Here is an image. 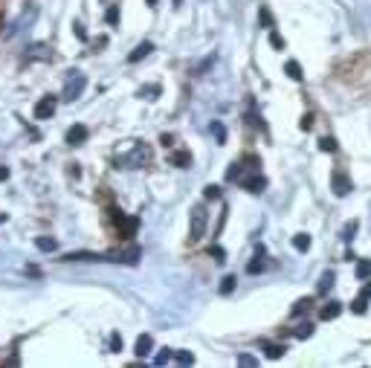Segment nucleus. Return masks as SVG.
<instances>
[{
    "label": "nucleus",
    "instance_id": "1",
    "mask_svg": "<svg viewBox=\"0 0 371 368\" xmlns=\"http://www.w3.org/2000/svg\"><path fill=\"white\" fill-rule=\"evenodd\" d=\"M206 223H209L206 206H203V203L191 206V212H188V241H191V244H197L203 235H206Z\"/></svg>",
    "mask_w": 371,
    "mask_h": 368
},
{
    "label": "nucleus",
    "instance_id": "2",
    "mask_svg": "<svg viewBox=\"0 0 371 368\" xmlns=\"http://www.w3.org/2000/svg\"><path fill=\"white\" fill-rule=\"evenodd\" d=\"M87 87V76L82 73V70H70L67 82H64V93H61V99L64 101H76L82 93H85Z\"/></svg>",
    "mask_w": 371,
    "mask_h": 368
},
{
    "label": "nucleus",
    "instance_id": "3",
    "mask_svg": "<svg viewBox=\"0 0 371 368\" xmlns=\"http://www.w3.org/2000/svg\"><path fill=\"white\" fill-rule=\"evenodd\" d=\"M55 107H58V99L55 96H44V99H38V104H35V119H50L52 113H55Z\"/></svg>",
    "mask_w": 371,
    "mask_h": 368
},
{
    "label": "nucleus",
    "instance_id": "4",
    "mask_svg": "<svg viewBox=\"0 0 371 368\" xmlns=\"http://www.w3.org/2000/svg\"><path fill=\"white\" fill-rule=\"evenodd\" d=\"M331 185H334V194H337V197H345V194L351 191V177H348V174H342V171H334Z\"/></svg>",
    "mask_w": 371,
    "mask_h": 368
},
{
    "label": "nucleus",
    "instance_id": "5",
    "mask_svg": "<svg viewBox=\"0 0 371 368\" xmlns=\"http://www.w3.org/2000/svg\"><path fill=\"white\" fill-rule=\"evenodd\" d=\"M87 136H90V131L85 125H73L67 131V145H82V142H87Z\"/></svg>",
    "mask_w": 371,
    "mask_h": 368
},
{
    "label": "nucleus",
    "instance_id": "6",
    "mask_svg": "<svg viewBox=\"0 0 371 368\" xmlns=\"http://www.w3.org/2000/svg\"><path fill=\"white\" fill-rule=\"evenodd\" d=\"M139 255H142V250L139 247H131V250H125V252H113V255H107L110 261H125V264H136L139 261Z\"/></svg>",
    "mask_w": 371,
    "mask_h": 368
},
{
    "label": "nucleus",
    "instance_id": "7",
    "mask_svg": "<svg viewBox=\"0 0 371 368\" xmlns=\"http://www.w3.org/2000/svg\"><path fill=\"white\" fill-rule=\"evenodd\" d=\"M241 185H244L247 191L258 194V191H264V188H267V180H264L261 174H253V177H244V180H241Z\"/></svg>",
    "mask_w": 371,
    "mask_h": 368
},
{
    "label": "nucleus",
    "instance_id": "8",
    "mask_svg": "<svg viewBox=\"0 0 371 368\" xmlns=\"http://www.w3.org/2000/svg\"><path fill=\"white\" fill-rule=\"evenodd\" d=\"M151 52H154V44H151V41H142V44H139V47H136V50L131 52V55H128V61H131V64H136V61L148 58Z\"/></svg>",
    "mask_w": 371,
    "mask_h": 368
},
{
    "label": "nucleus",
    "instance_id": "9",
    "mask_svg": "<svg viewBox=\"0 0 371 368\" xmlns=\"http://www.w3.org/2000/svg\"><path fill=\"white\" fill-rule=\"evenodd\" d=\"M264 354H267V360H281L287 354V345L284 342H264Z\"/></svg>",
    "mask_w": 371,
    "mask_h": 368
},
{
    "label": "nucleus",
    "instance_id": "10",
    "mask_svg": "<svg viewBox=\"0 0 371 368\" xmlns=\"http://www.w3.org/2000/svg\"><path fill=\"white\" fill-rule=\"evenodd\" d=\"M151 348H154V339L148 334H142L136 339V357H139V360H145V357L151 354Z\"/></svg>",
    "mask_w": 371,
    "mask_h": 368
},
{
    "label": "nucleus",
    "instance_id": "11",
    "mask_svg": "<svg viewBox=\"0 0 371 368\" xmlns=\"http://www.w3.org/2000/svg\"><path fill=\"white\" fill-rule=\"evenodd\" d=\"M339 313H342V301H328L325 307L319 310V316L325 319V322H331V319H337Z\"/></svg>",
    "mask_w": 371,
    "mask_h": 368
},
{
    "label": "nucleus",
    "instance_id": "12",
    "mask_svg": "<svg viewBox=\"0 0 371 368\" xmlns=\"http://www.w3.org/2000/svg\"><path fill=\"white\" fill-rule=\"evenodd\" d=\"M116 223H122V235H125V238H131V235L136 232V226H139L136 218H122V215H116Z\"/></svg>",
    "mask_w": 371,
    "mask_h": 368
},
{
    "label": "nucleus",
    "instance_id": "13",
    "mask_svg": "<svg viewBox=\"0 0 371 368\" xmlns=\"http://www.w3.org/2000/svg\"><path fill=\"white\" fill-rule=\"evenodd\" d=\"M171 166L188 168L191 166V154H188V151H174V154H171Z\"/></svg>",
    "mask_w": 371,
    "mask_h": 368
},
{
    "label": "nucleus",
    "instance_id": "14",
    "mask_svg": "<svg viewBox=\"0 0 371 368\" xmlns=\"http://www.w3.org/2000/svg\"><path fill=\"white\" fill-rule=\"evenodd\" d=\"M35 247L41 252H55L58 250V241L55 238H35Z\"/></svg>",
    "mask_w": 371,
    "mask_h": 368
},
{
    "label": "nucleus",
    "instance_id": "15",
    "mask_svg": "<svg viewBox=\"0 0 371 368\" xmlns=\"http://www.w3.org/2000/svg\"><path fill=\"white\" fill-rule=\"evenodd\" d=\"M284 73L293 79V82H302V79H304V73H302V67H299V61H287Z\"/></svg>",
    "mask_w": 371,
    "mask_h": 368
},
{
    "label": "nucleus",
    "instance_id": "16",
    "mask_svg": "<svg viewBox=\"0 0 371 368\" xmlns=\"http://www.w3.org/2000/svg\"><path fill=\"white\" fill-rule=\"evenodd\" d=\"M357 229H360V220H348L345 226H342V241H354V235H357Z\"/></svg>",
    "mask_w": 371,
    "mask_h": 368
},
{
    "label": "nucleus",
    "instance_id": "17",
    "mask_svg": "<svg viewBox=\"0 0 371 368\" xmlns=\"http://www.w3.org/2000/svg\"><path fill=\"white\" fill-rule=\"evenodd\" d=\"M357 278H360V281H366V278H371V261H369V258L357 261Z\"/></svg>",
    "mask_w": 371,
    "mask_h": 368
},
{
    "label": "nucleus",
    "instance_id": "18",
    "mask_svg": "<svg viewBox=\"0 0 371 368\" xmlns=\"http://www.w3.org/2000/svg\"><path fill=\"white\" fill-rule=\"evenodd\" d=\"M101 255H96V252H70L64 261H99Z\"/></svg>",
    "mask_w": 371,
    "mask_h": 368
},
{
    "label": "nucleus",
    "instance_id": "19",
    "mask_svg": "<svg viewBox=\"0 0 371 368\" xmlns=\"http://www.w3.org/2000/svg\"><path fill=\"white\" fill-rule=\"evenodd\" d=\"M157 96H160V84H148V87H139V99L154 101Z\"/></svg>",
    "mask_w": 371,
    "mask_h": 368
},
{
    "label": "nucleus",
    "instance_id": "20",
    "mask_svg": "<svg viewBox=\"0 0 371 368\" xmlns=\"http://www.w3.org/2000/svg\"><path fill=\"white\" fill-rule=\"evenodd\" d=\"M235 284H238L235 276H223V281H220V296H229V293L235 290Z\"/></svg>",
    "mask_w": 371,
    "mask_h": 368
},
{
    "label": "nucleus",
    "instance_id": "21",
    "mask_svg": "<svg viewBox=\"0 0 371 368\" xmlns=\"http://www.w3.org/2000/svg\"><path fill=\"white\" fill-rule=\"evenodd\" d=\"M119 17H122V12H119V3H113V6H110V9L104 12V20H107L110 26H116V23H119Z\"/></svg>",
    "mask_w": 371,
    "mask_h": 368
},
{
    "label": "nucleus",
    "instance_id": "22",
    "mask_svg": "<svg viewBox=\"0 0 371 368\" xmlns=\"http://www.w3.org/2000/svg\"><path fill=\"white\" fill-rule=\"evenodd\" d=\"M293 247L299 252H307L310 250V235H296V238H293Z\"/></svg>",
    "mask_w": 371,
    "mask_h": 368
},
{
    "label": "nucleus",
    "instance_id": "23",
    "mask_svg": "<svg viewBox=\"0 0 371 368\" xmlns=\"http://www.w3.org/2000/svg\"><path fill=\"white\" fill-rule=\"evenodd\" d=\"M319 151L334 154V151H337V139H334V136H322V139H319Z\"/></svg>",
    "mask_w": 371,
    "mask_h": 368
},
{
    "label": "nucleus",
    "instance_id": "24",
    "mask_svg": "<svg viewBox=\"0 0 371 368\" xmlns=\"http://www.w3.org/2000/svg\"><path fill=\"white\" fill-rule=\"evenodd\" d=\"M351 310H354L357 316H363V313L369 310V299H363V296H357V299L351 301Z\"/></svg>",
    "mask_w": 371,
    "mask_h": 368
},
{
    "label": "nucleus",
    "instance_id": "25",
    "mask_svg": "<svg viewBox=\"0 0 371 368\" xmlns=\"http://www.w3.org/2000/svg\"><path fill=\"white\" fill-rule=\"evenodd\" d=\"M171 357H174L180 366H194V354L191 351H177V354H171Z\"/></svg>",
    "mask_w": 371,
    "mask_h": 368
},
{
    "label": "nucleus",
    "instance_id": "26",
    "mask_svg": "<svg viewBox=\"0 0 371 368\" xmlns=\"http://www.w3.org/2000/svg\"><path fill=\"white\" fill-rule=\"evenodd\" d=\"M293 336H296V339H307V336H313V325H310V322L299 325V328L293 331Z\"/></svg>",
    "mask_w": 371,
    "mask_h": 368
},
{
    "label": "nucleus",
    "instance_id": "27",
    "mask_svg": "<svg viewBox=\"0 0 371 368\" xmlns=\"http://www.w3.org/2000/svg\"><path fill=\"white\" fill-rule=\"evenodd\" d=\"M331 287H334V273H325L319 278V293H328Z\"/></svg>",
    "mask_w": 371,
    "mask_h": 368
},
{
    "label": "nucleus",
    "instance_id": "28",
    "mask_svg": "<svg viewBox=\"0 0 371 368\" xmlns=\"http://www.w3.org/2000/svg\"><path fill=\"white\" fill-rule=\"evenodd\" d=\"M203 197H206V200H220V185H206V188H203Z\"/></svg>",
    "mask_w": 371,
    "mask_h": 368
},
{
    "label": "nucleus",
    "instance_id": "29",
    "mask_svg": "<svg viewBox=\"0 0 371 368\" xmlns=\"http://www.w3.org/2000/svg\"><path fill=\"white\" fill-rule=\"evenodd\" d=\"M307 307H310V299H299L296 304H293V310H290V313H293V316H302Z\"/></svg>",
    "mask_w": 371,
    "mask_h": 368
},
{
    "label": "nucleus",
    "instance_id": "30",
    "mask_svg": "<svg viewBox=\"0 0 371 368\" xmlns=\"http://www.w3.org/2000/svg\"><path fill=\"white\" fill-rule=\"evenodd\" d=\"M238 366H258V360H255L253 354H238Z\"/></svg>",
    "mask_w": 371,
    "mask_h": 368
},
{
    "label": "nucleus",
    "instance_id": "31",
    "mask_svg": "<svg viewBox=\"0 0 371 368\" xmlns=\"http://www.w3.org/2000/svg\"><path fill=\"white\" fill-rule=\"evenodd\" d=\"M212 131H215V136H218V145H223V142H226V131H223V125H220V122H212Z\"/></svg>",
    "mask_w": 371,
    "mask_h": 368
},
{
    "label": "nucleus",
    "instance_id": "32",
    "mask_svg": "<svg viewBox=\"0 0 371 368\" xmlns=\"http://www.w3.org/2000/svg\"><path fill=\"white\" fill-rule=\"evenodd\" d=\"M169 360H171V351H169V348H163V351L154 357V366H166Z\"/></svg>",
    "mask_w": 371,
    "mask_h": 368
},
{
    "label": "nucleus",
    "instance_id": "33",
    "mask_svg": "<svg viewBox=\"0 0 371 368\" xmlns=\"http://www.w3.org/2000/svg\"><path fill=\"white\" fill-rule=\"evenodd\" d=\"M270 47L273 50H284V38L278 32H270Z\"/></svg>",
    "mask_w": 371,
    "mask_h": 368
},
{
    "label": "nucleus",
    "instance_id": "34",
    "mask_svg": "<svg viewBox=\"0 0 371 368\" xmlns=\"http://www.w3.org/2000/svg\"><path fill=\"white\" fill-rule=\"evenodd\" d=\"M209 255H212V258H215L218 264H223V261H226V252L220 250V247H212V250H209Z\"/></svg>",
    "mask_w": 371,
    "mask_h": 368
},
{
    "label": "nucleus",
    "instance_id": "35",
    "mask_svg": "<svg viewBox=\"0 0 371 368\" xmlns=\"http://www.w3.org/2000/svg\"><path fill=\"white\" fill-rule=\"evenodd\" d=\"M73 32H76V38H79V41H87V32H85V26H82L79 20L73 23Z\"/></svg>",
    "mask_w": 371,
    "mask_h": 368
},
{
    "label": "nucleus",
    "instance_id": "36",
    "mask_svg": "<svg viewBox=\"0 0 371 368\" xmlns=\"http://www.w3.org/2000/svg\"><path fill=\"white\" fill-rule=\"evenodd\" d=\"M110 351H122V336H119V334H113V336H110Z\"/></svg>",
    "mask_w": 371,
    "mask_h": 368
},
{
    "label": "nucleus",
    "instance_id": "37",
    "mask_svg": "<svg viewBox=\"0 0 371 368\" xmlns=\"http://www.w3.org/2000/svg\"><path fill=\"white\" fill-rule=\"evenodd\" d=\"M238 174H241V163H232V168L226 171V180H235Z\"/></svg>",
    "mask_w": 371,
    "mask_h": 368
},
{
    "label": "nucleus",
    "instance_id": "38",
    "mask_svg": "<svg viewBox=\"0 0 371 368\" xmlns=\"http://www.w3.org/2000/svg\"><path fill=\"white\" fill-rule=\"evenodd\" d=\"M299 125H302V131H310V128H313V116H310V113H307V116H302V122H299Z\"/></svg>",
    "mask_w": 371,
    "mask_h": 368
},
{
    "label": "nucleus",
    "instance_id": "39",
    "mask_svg": "<svg viewBox=\"0 0 371 368\" xmlns=\"http://www.w3.org/2000/svg\"><path fill=\"white\" fill-rule=\"evenodd\" d=\"M261 270H264V264H261V261H253V264L247 267V273H250V276H255V273H261Z\"/></svg>",
    "mask_w": 371,
    "mask_h": 368
},
{
    "label": "nucleus",
    "instance_id": "40",
    "mask_svg": "<svg viewBox=\"0 0 371 368\" xmlns=\"http://www.w3.org/2000/svg\"><path fill=\"white\" fill-rule=\"evenodd\" d=\"M360 296H363V299H371V281H369V278H366V284H363V293H360Z\"/></svg>",
    "mask_w": 371,
    "mask_h": 368
},
{
    "label": "nucleus",
    "instance_id": "41",
    "mask_svg": "<svg viewBox=\"0 0 371 368\" xmlns=\"http://www.w3.org/2000/svg\"><path fill=\"white\" fill-rule=\"evenodd\" d=\"M261 20H264L267 26H273V17H270V12H267V9H261Z\"/></svg>",
    "mask_w": 371,
    "mask_h": 368
},
{
    "label": "nucleus",
    "instance_id": "42",
    "mask_svg": "<svg viewBox=\"0 0 371 368\" xmlns=\"http://www.w3.org/2000/svg\"><path fill=\"white\" fill-rule=\"evenodd\" d=\"M6 177H9V168H6V166H0V180H6Z\"/></svg>",
    "mask_w": 371,
    "mask_h": 368
},
{
    "label": "nucleus",
    "instance_id": "43",
    "mask_svg": "<svg viewBox=\"0 0 371 368\" xmlns=\"http://www.w3.org/2000/svg\"><path fill=\"white\" fill-rule=\"evenodd\" d=\"M171 3H174V6H183V0H171Z\"/></svg>",
    "mask_w": 371,
    "mask_h": 368
},
{
    "label": "nucleus",
    "instance_id": "44",
    "mask_svg": "<svg viewBox=\"0 0 371 368\" xmlns=\"http://www.w3.org/2000/svg\"><path fill=\"white\" fill-rule=\"evenodd\" d=\"M148 6H157V0H148Z\"/></svg>",
    "mask_w": 371,
    "mask_h": 368
}]
</instances>
